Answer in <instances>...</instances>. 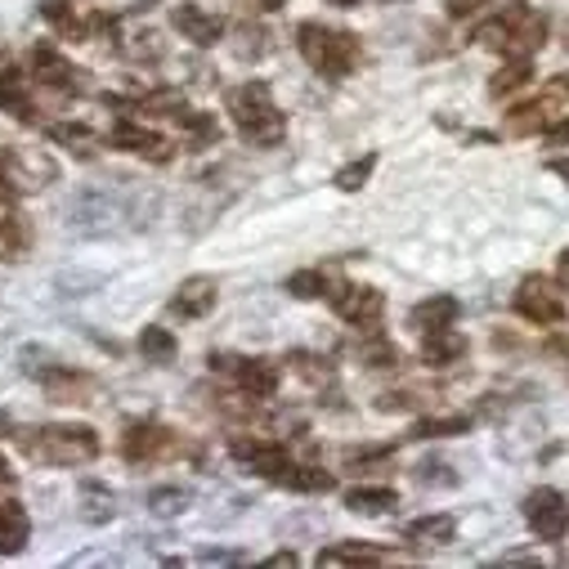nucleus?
Listing matches in <instances>:
<instances>
[{
	"label": "nucleus",
	"instance_id": "nucleus-1",
	"mask_svg": "<svg viewBox=\"0 0 569 569\" xmlns=\"http://www.w3.org/2000/svg\"><path fill=\"white\" fill-rule=\"evenodd\" d=\"M14 445L23 449V458H32V462H41V467H90V462L103 453L94 426H72V421L19 426Z\"/></svg>",
	"mask_w": 569,
	"mask_h": 569
},
{
	"label": "nucleus",
	"instance_id": "nucleus-2",
	"mask_svg": "<svg viewBox=\"0 0 569 569\" xmlns=\"http://www.w3.org/2000/svg\"><path fill=\"white\" fill-rule=\"evenodd\" d=\"M229 117H233V130L247 139L251 149H278L282 139H288V117L278 112L273 94L264 81H242L229 90L224 99Z\"/></svg>",
	"mask_w": 569,
	"mask_h": 569
},
{
	"label": "nucleus",
	"instance_id": "nucleus-3",
	"mask_svg": "<svg viewBox=\"0 0 569 569\" xmlns=\"http://www.w3.org/2000/svg\"><path fill=\"white\" fill-rule=\"evenodd\" d=\"M297 50H301V59H306L315 72H323V77H332V81L355 77L359 63H363V41H359L355 32L328 28V23H319V19H306V23L297 28Z\"/></svg>",
	"mask_w": 569,
	"mask_h": 569
},
{
	"label": "nucleus",
	"instance_id": "nucleus-4",
	"mask_svg": "<svg viewBox=\"0 0 569 569\" xmlns=\"http://www.w3.org/2000/svg\"><path fill=\"white\" fill-rule=\"evenodd\" d=\"M476 46L502 54V59H533L547 41V19L529 6H507L502 14L485 19L476 32H471Z\"/></svg>",
	"mask_w": 569,
	"mask_h": 569
},
{
	"label": "nucleus",
	"instance_id": "nucleus-5",
	"mask_svg": "<svg viewBox=\"0 0 569 569\" xmlns=\"http://www.w3.org/2000/svg\"><path fill=\"white\" fill-rule=\"evenodd\" d=\"M184 453V440L171 431V426L144 417V421H130L121 431V458L130 467H149V462H171Z\"/></svg>",
	"mask_w": 569,
	"mask_h": 569
},
{
	"label": "nucleus",
	"instance_id": "nucleus-6",
	"mask_svg": "<svg viewBox=\"0 0 569 569\" xmlns=\"http://www.w3.org/2000/svg\"><path fill=\"white\" fill-rule=\"evenodd\" d=\"M59 180V167L32 149H0V193H37Z\"/></svg>",
	"mask_w": 569,
	"mask_h": 569
},
{
	"label": "nucleus",
	"instance_id": "nucleus-7",
	"mask_svg": "<svg viewBox=\"0 0 569 569\" xmlns=\"http://www.w3.org/2000/svg\"><path fill=\"white\" fill-rule=\"evenodd\" d=\"M28 372L37 377V386L46 390L50 403H77V408H86V403L99 399V381L90 372H81V368H68V363H28Z\"/></svg>",
	"mask_w": 569,
	"mask_h": 569
},
{
	"label": "nucleus",
	"instance_id": "nucleus-8",
	"mask_svg": "<svg viewBox=\"0 0 569 569\" xmlns=\"http://www.w3.org/2000/svg\"><path fill=\"white\" fill-rule=\"evenodd\" d=\"M229 458L242 462L251 476H260V480H269V485H278V476L292 467L288 445L273 440V436H233V440H229Z\"/></svg>",
	"mask_w": 569,
	"mask_h": 569
},
{
	"label": "nucleus",
	"instance_id": "nucleus-9",
	"mask_svg": "<svg viewBox=\"0 0 569 569\" xmlns=\"http://www.w3.org/2000/svg\"><path fill=\"white\" fill-rule=\"evenodd\" d=\"M511 306H516V315H520L525 323H538V328H560V323H565V301L551 292V282H547L542 273L520 278Z\"/></svg>",
	"mask_w": 569,
	"mask_h": 569
},
{
	"label": "nucleus",
	"instance_id": "nucleus-10",
	"mask_svg": "<svg viewBox=\"0 0 569 569\" xmlns=\"http://www.w3.org/2000/svg\"><path fill=\"white\" fill-rule=\"evenodd\" d=\"M108 144H112L117 153H134V158H144V162H153V167H167V162L176 158L171 139L158 134V130H149V126H139L134 117H121V121L112 126Z\"/></svg>",
	"mask_w": 569,
	"mask_h": 569
},
{
	"label": "nucleus",
	"instance_id": "nucleus-11",
	"mask_svg": "<svg viewBox=\"0 0 569 569\" xmlns=\"http://www.w3.org/2000/svg\"><path fill=\"white\" fill-rule=\"evenodd\" d=\"M525 525L533 529L538 542H565L569 533V502L560 489H533L525 498Z\"/></svg>",
	"mask_w": 569,
	"mask_h": 569
},
{
	"label": "nucleus",
	"instance_id": "nucleus-12",
	"mask_svg": "<svg viewBox=\"0 0 569 569\" xmlns=\"http://www.w3.org/2000/svg\"><path fill=\"white\" fill-rule=\"evenodd\" d=\"M211 372H229L238 390L251 399H273L278 395V368L269 359H242V355H211Z\"/></svg>",
	"mask_w": 569,
	"mask_h": 569
},
{
	"label": "nucleus",
	"instance_id": "nucleus-13",
	"mask_svg": "<svg viewBox=\"0 0 569 569\" xmlns=\"http://www.w3.org/2000/svg\"><path fill=\"white\" fill-rule=\"evenodd\" d=\"M32 77L54 94H86V68H77L54 46H32Z\"/></svg>",
	"mask_w": 569,
	"mask_h": 569
},
{
	"label": "nucleus",
	"instance_id": "nucleus-14",
	"mask_svg": "<svg viewBox=\"0 0 569 569\" xmlns=\"http://www.w3.org/2000/svg\"><path fill=\"white\" fill-rule=\"evenodd\" d=\"M0 112H10L23 126H37L41 121V112L32 103V81L23 77V68L14 63V54L6 46H0Z\"/></svg>",
	"mask_w": 569,
	"mask_h": 569
},
{
	"label": "nucleus",
	"instance_id": "nucleus-15",
	"mask_svg": "<svg viewBox=\"0 0 569 569\" xmlns=\"http://www.w3.org/2000/svg\"><path fill=\"white\" fill-rule=\"evenodd\" d=\"M328 301H332L337 319H346L350 328H372V323H381V315H386V292L359 288V282H341L337 292H328Z\"/></svg>",
	"mask_w": 569,
	"mask_h": 569
},
{
	"label": "nucleus",
	"instance_id": "nucleus-16",
	"mask_svg": "<svg viewBox=\"0 0 569 569\" xmlns=\"http://www.w3.org/2000/svg\"><path fill=\"white\" fill-rule=\"evenodd\" d=\"M32 242H37V233H32L28 216L19 211L14 193H0V260H6V264L28 260Z\"/></svg>",
	"mask_w": 569,
	"mask_h": 569
},
{
	"label": "nucleus",
	"instance_id": "nucleus-17",
	"mask_svg": "<svg viewBox=\"0 0 569 569\" xmlns=\"http://www.w3.org/2000/svg\"><path fill=\"white\" fill-rule=\"evenodd\" d=\"M171 23H176V32H180L184 41H193V46H202V50L224 37V19H220L216 10L193 6V0H180V6H171Z\"/></svg>",
	"mask_w": 569,
	"mask_h": 569
},
{
	"label": "nucleus",
	"instance_id": "nucleus-18",
	"mask_svg": "<svg viewBox=\"0 0 569 569\" xmlns=\"http://www.w3.org/2000/svg\"><path fill=\"white\" fill-rule=\"evenodd\" d=\"M216 301H220L216 278L193 273V278H184L180 288H176V297H171V315H180V319H207V315L216 310Z\"/></svg>",
	"mask_w": 569,
	"mask_h": 569
},
{
	"label": "nucleus",
	"instance_id": "nucleus-19",
	"mask_svg": "<svg viewBox=\"0 0 569 569\" xmlns=\"http://www.w3.org/2000/svg\"><path fill=\"white\" fill-rule=\"evenodd\" d=\"M103 103H108V108H117V112H126V117H130V112H149V117H176L180 108H189L180 90H153V94H139V99L103 94Z\"/></svg>",
	"mask_w": 569,
	"mask_h": 569
},
{
	"label": "nucleus",
	"instance_id": "nucleus-20",
	"mask_svg": "<svg viewBox=\"0 0 569 569\" xmlns=\"http://www.w3.org/2000/svg\"><path fill=\"white\" fill-rule=\"evenodd\" d=\"M467 350H471V341L462 332H453V328H440V332H426L421 337V359L431 363V368H453V363L467 359Z\"/></svg>",
	"mask_w": 569,
	"mask_h": 569
},
{
	"label": "nucleus",
	"instance_id": "nucleus-21",
	"mask_svg": "<svg viewBox=\"0 0 569 569\" xmlns=\"http://www.w3.org/2000/svg\"><path fill=\"white\" fill-rule=\"evenodd\" d=\"M556 108H560V90H547L542 99L511 108V112H507V130H511V134H538V130H547V121L556 117Z\"/></svg>",
	"mask_w": 569,
	"mask_h": 569
},
{
	"label": "nucleus",
	"instance_id": "nucleus-22",
	"mask_svg": "<svg viewBox=\"0 0 569 569\" xmlns=\"http://www.w3.org/2000/svg\"><path fill=\"white\" fill-rule=\"evenodd\" d=\"M458 315H462L458 297H431V301H421V306H412V315H408V328L426 337V332H440V328H453V323H458Z\"/></svg>",
	"mask_w": 569,
	"mask_h": 569
},
{
	"label": "nucleus",
	"instance_id": "nucleus-23",
	"mask_svg": "<svg viewBox=\"0 0 569 569\" xmlns=\"http://www.w3.org/2000/svg\"><path fill=\"white\" fill-rule=\"evenodd\" d=\"M32 538V516L23 502H0V556H19Z\"/></svg>",
	"mask_w": 569,
	"mask_h": 569
},
{
	"label": "nucleus",
	"instance_id": "nucleus-24",
	"mask_svg": "<svg viewBox=\"0 0 569 569\" xmlns=\"http://www.w3.org/2000/svg\"><path fill=\"white\" fill-rule=\"evenodd\" d=\"M453 538H458V520H453L449 511L421 516V520H412V525L403 529V542H412V547H445V542H453Z\"/></svg>",
	"mask_w": 569,
	"mask_h": 569
},
{
	"label": "nucleus",
	"instance_id": "nucleus-25",
	"mask_svg": "<svg viewBox=\"0 0 569 569\" xmlns=\"http://www.w3.org/2000/svg\"><path fill=\"white\" fill-rule=\"evenodd\" d=\"M171 121L180 126V134L189 139V144H193V149H216V144H220V121H216V112L180 108V112H176Z\"/></svg>",
	"mask_w": 569,
	"mask_h": 569
},
{
	"label": "nucleus",
	"instance_id": "nucleus-26",
	"mask_svg": "<svg viewBox=\"0 0 569 569\" xmlns=\"http://www.w3.org/2000/svg\"><path fill=\"white\" fill-rule=\"evenodd\" d=\"M41 19L63 37V41H90V19H81L68 0H41Z\"/></svg>",
	"mask_w": 569,
	"mask_h": 569
},
{
	"label": "nucleus",
	"instance_id": "nucleus-27",
	"mask_svg": "<svg viewBox=\"0 0 569 569\" xmlns=\"http://www.w3.org/2000/svg\"><path fill=\"white\" fill-rule=\"evenodd\" d=\"M395 551L372 547V542H337L319 551V565H390Z\"/></svg>",
	"mask_w": 569,
	"mask_h": 569
},
{
	"label": "nucleus",
	"instance_id": "nucleus-28",
	"mask_svg": "<svg viewBox=\"0 0 569 569\" xmlns=\"http://www.w3.org/2000/svg\"><path fill=\"white\" fill-rule=\"evenodd\" d=\"M346 507H350L355 516H386V511L399 507V493H395L390 485H359V489L346 493Z\"/></svg>",
	"mask_w": 569,
	"mask_h": 569
},
{
	"label": "nucleus",
	"instance_id": "nucleus-29",
	"mask_svg": "<svg viewBox=\"0 0 569 569\" xmlns=\"http://www.w3.org/2000/svg\"><path fill=\"white\" fill-rule=\"evenodd\" d=\"M278 485H282V489H297V493H332V489H337V476L323 471V467H301V462H292L288 471L278 476Z\"/></svg>",
	"mask_w": 569,
	"mask_h": 569
},
{
	"label": "nucleus",
	"instance_id": "nucleus-30",
	"mask_svg": "<svg viewBox=\"0 0 569 569\" xmlns=\"http://www.w3.org/2000/svg\"><path fill=\"white\" fill-rule=\"evenodd\" d=\"M282 363H288V368H292L301 381H310V386H332V381H337L332 359H323V355H315V350H292Z\"/></svg>",
	"mask_w": 569,
	"mask_h": 569
},
{
	"label": "nucleus",
	"instance_id": "nucleus-31",
	"mask_svg": "<svg viewBox=\"0 0 569 569\" xmlns=\"http://www.w3.org/2000/svg\"><path fill=\"white\" fill-rule=\"evenodd\" d=\"M112 502H117V498H112L108 485H99V480H86V485H81V520H86V525H108V520L117 516Z\"/></svg>",
	"mask_w": 569,
	"mask_h": 569
},
{
	"label": "nucleus",
	"instance_id": "nucleus-32",
	"mask_svg": "<svg viewBox=\"0 0 569 569\" xmlns=\"http://www.w3.org/2000/svg\"><path fill=\"white\" fill-rule=\"evenodd\" d=\"M471 431V417L467 412H453V417H421L408 440H449V436H467Z\"/></svg>",
	"mask_w": 569,
	"mask_h": 569
},
{
	"label": "nucleus",
	"instance_id": "nucleus-33",
	"mask_svg": "<svg viewBox=\"0 0 569 569\" xmlns=\"http://www.w3.org/2000/svg\"><path fill=\"white\" fill-rule=\"evenodd\" d=\"M529 81H533V63H529V59H507V63L493 72V81H489V94H493V99H507V94L525 90Z\"/></svg>",
	"mask_w": 569,
	"mask_h": 569
},
{
	"label": "nucleus",
	"instance_id": "nucleus-34",
	"mask_svg": "<svg viewBox=\"0 0 569 569\" xmlns=\"http://www.w3.org/2000/svg\"><path fill=\"white\" fill-rule=\"evenodd\" d=\"M359 363L363 368H372V372H386V368H399L403 363V355H399V346L395 341H386V337H363L359 341Z\"/></svg>",
	"mask_w": 569,
	"mask_h": 569
},
{
	"label": "nucleus",
	"instance_id": "nucleus-35",
	"mask_svg": "<svg viewBox=\"0 0 569 569\" xmlns=\"http://www.w3.org/2000/svg\"><path fill=\"white\" fill-rule=\"evenodd\" d=\"M176 350H180V341L167 328H144V332H139V355H144L149 363H171Z\"/></svg>",
	"mask_w": 569,
	"mask_h": 569
},
{
	"label": "nucleus",
	"instance_id": "nucleus-36",
	"mask_svg": "<svg viewBox=\"0 0 569 569\" xmlns=\"http://www.w3.org/2000/svg\"><path fill=\"white\" fill-rule=\"evenodd\" d=\"M189 502H193V493H189V489H180V485H158V489L149 493V511H153L158 520L180 516Z\"/></svg>",
	"mask_w": 569,
	"mask_h": 569
},
{
	"label": "nucleus",
	"instance_id": "nucleus-37",
	"mask_svg": "<svg viewBox=\"0 0 569 569\" xmlns=\"http://www.w3.org/2000/svg\"><path fill=\"white\" fill-rule=\"evenodd\" d=\"M46 134L54 139V144H68L77 153H90V144H94V130L86 121H54V126H46Z\"/></svg>",
	"mask_w": 569,
	"mask_h": 569
},
{
	"label": "nucleus",
	"instance_id": "nucleus-38",
	"mask_svg": "<svg viewBox=\"0 0 569 569\" xmlns=\"http://www.w3.org/2000/svg\"><path fill=\"white\" fill-rule=\"evenodd\" d=\"M288 292L297 301H319V297H328V273L323 269H297L288 278Z\"/></svg>",
	"mask_w": 569,
	"mask_h": 569
},
{
	"label": "nucleus",
	"instance_id": "nucleus-39",
	"mask_svg": "<svg viewBox=\"0 0 569 569\" xmlns=\"http://www.w3.org/2000/svg\"><path fill=\"white\" fill-rule=\"evenodd\" d=\"M372 171H377V153H363V158L346 162V167L337 171V180H332V184H337L341 193H359V189L368 184V176H372Z\"/></svg>",
	"mask_w": 569,
	"mask_h": 569
},
{
	"label": "nucleus",
	"instance_id": "nucleus-40",
	"mask_svg": "<svg viewBox=\"0 0 569 569\" xmlns=\"http://www.w3.org/2000/svg\"><path fill=\"white\" fill-rule=\"evenodd\" d=\"M264 41H269V32H264V28L242 23V28H238V46H233V54H238V59H264V50H269Z\"/></svg>",
	"mask_w": 569,
	"mask_h": 569
},
{
	"label": "nucleus",
	"instance_id": "nucleus-41",
	"mask_svg": "<svg viewBox=\"0 0 569 569\" xmlns=\"http://www.w3.org/2000/svg\"><path fill=\"white\" fill-rule=\"evenodd\" d=\"M426 395L421 390H386L377 395V412H408V408H421Z\"/></svg>",
	"mask_w": 569,
	"mask_h": 569
},
{
	"label": "nucleus",
	"instance_id": "nucleus-42",
	"mask_svg": "<svg viewBox=\"0 0 569 569\" xmlns=\"http://www.w3.org/2000/svg\"><path fill=\"white\" fill-rule=\"evenodd\" d=\"M390 458H395V449H350L346 453V462L359 467V471H381Z\"/></svg>",
	"mask_w": 569,
	"mask_h": 569
},
{
	"label": "nucleus",
	"instance_id": "nucleus-43",
	"mask_svg": "<svg viewBox=\"0 0 569 569\" xmlns=\"http://www.w3.org/2000/svg\"><path fill=\"white\" fill-rule=\"evenodd\" d=\"M134 46H126V54L139 63V59H149V63H158L162 59V37L158 32H144V37H130Z\"/></svg>",
	"mask_w": 569,
	"mask_h": 569
},
{
	"label": "nucleus",
	"instance_id": "nucleus-44",
	"mask_svg": "<svg viewBox=\"0 0 569 569\" xmlns=\"http://www.w3.org/2000/svg\"><path fill=\"white\" fill-rule=\"evenodd\" d=\"M412 476L417 485H458V476H449V462H421Z\"/></svg>",
	"mask_w": 569,
	"mask_h": 569
},
{
	"label": "nucleus",
	"instance_id": "nucleus-45",
	"mask_svg": "<svg viewBox=\"0 0 569 569\" xmlns=\"http://www.w3.org/2000/svg\"><path fill=\"white\" fill-rule=\"evenodd\" d=\"M542 134H547V144H569V117H551Z\"/></svg>",
	"mask_w": 569,
	"mask_h": 569
},
{
	"label": "nucleus",
	"instance_id": "nucleus-46",
	"mask_svg": "<svg viewBox=\"0 0 569 569\" xmlns=\"http://www.w3.org/2000/svg\"><path fill=\"white\" fill-rule=\"evenodd\" d=\"M198 560H202V565H242L247 556H242V551H202Z\"/></svg>",
	"mask_w": 569,
	"mask_h": 569
},
{
	"label": "nucleus",
	"instance_id": "nucleus-47",
	"mask_svg": "<svg viewBox=\"0 0 569 569\" xmlns=\"http://www.w3.org/2000/svg\"><path fill=\"white\" fill-rule=\"evenodd\" d=\"M247 10H256V14H273V10H282L288 6V0H242Z\"/></svg>",
	"mask_w": 569,
	"mask_h": 569
},
{
	"label": "nucleus",
	"instance_id": "nucleus-48",
	"mask_svg": "<svg viewBox=\"0 0 569 569\" xmlns=\"http://www.w3.org/2000/svg\"><path fill=\"white\" fill-rule=\"evenodd\" d=\"M476 6L480 0H449V19H467V14H476Z\"/></svg>",
	"mask_w": 569,
	"mask_h": 569
},
{
	"label": "nucleus",
	"instance_id": "nucleus-49",
	"mask_svg": "<svg viewBox=\"0 0 569 569\" xmlns=\"http://www.w3.org/2000/svg\"><path fill=\"white\" fill-rule=\"evenodd\" d=\"M556 282H560V288H569V247L556 256Z\"/></svg>",
	"mask_w": 569,
	"mask_h": 569
},
{
	"label": "nucleus",
	"instance_id": "nucleus-50",
	"mask_svg": "<svg viewBox=\"0 0 569 569\" xmlns=\"http://www.w3.org/2000/svg\"><path fill=\"white\" fill-rule=\"evenodd\" d=\"M264 565H273V569H282V565H297V551H273V556H264Z\"/></svg>",
	"mask_w": 569,
	"mask_h": 569
},
{
	"label": "nucleus",
	"instance_id": "nucleus-51",
	"mask_svg": "<svg viewBox=\"0 0 569 569\" xmlns=\"http://www.w3.org/2000/svg\"><path fill=\"white\" fill-rule=\"evenodd\" d=\"M14 485H19V476L10 471V462H6V458H0V489H14Z\"/></svg>",
	"mask_w": 569,
	"mask_h": 569
},
{
	"label": "nucleus",
	"instance_id": "nucleus-52",
	"mask_svg": "<svg viewBox=\"0 0 569 569\" xmlns=\"http://www.w3.org/2000/svg\"><path fill=\"white\" fill-rule=\"evenodd\" d=\"M547 171H556L560 180H569V158H551V162H547Z\"/></svg>",
	"mask_w": 569,
	"mask_h": 569
},
{
	"label": "nucleus",
	"instance_id": "nucleus-53",
	"mask_svg": "<svg viewBox=\"0 0 569 569\" xmlns=\"http://www.w3.org/2000/svg\"><path fill=\"white\" fill-rule=\"evenodd\" d=\"M551 90H560V99H569V72H560V77L551 81Z\"/></svg>",
	"mask_w": 569,
	"mask_h": 569
},
{
	"label": "nucleus",
	"instance_id": "nucleus-54",
	"mask_svg": "<svg viewBox=\"0 0 569 569\" xmlns=\"http://www.w3.org/2000/svg\"><path fill=\"white\" fill-rule=\"evenodd\" d=\"M332 6H341V10H355V6H359V0H332Z\"/></svg>",
	"mask_w": 569,
	"mask_h": 569
}]
</instances>
